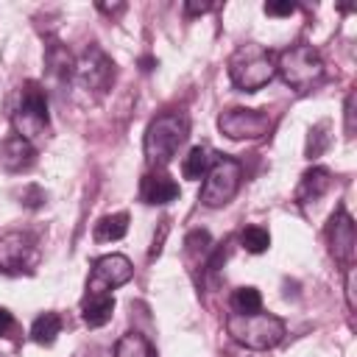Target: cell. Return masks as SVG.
Listing matches in <instances>:
<instances>
[{"label": "cell", "instance_id": "obj_1", "mask_svg": "<svg viewBox=\"0 0 357 357\" xmlns=\"http://www.w3.org/2000/svg\"><path fill=\"white\" fill-rule=\"evenodd\" d=\"M187 137H190V120L181 112H165L153 117L151 126L145 128V142H142L148 165L165 167L176 156V151L187 142Z\"/></svg>", "mask_w": 357, "mask_h": 357}, {"label": "cell", "instance_id": "obj_2", "mask_svg": "<svg viewBox=\"0 0 357 357\" xmlns=\"http://www.w3.org/2000/svg\"><path fill=\"white\" fill-rule=\"evenodd\" d=\"M226 332L234 343L254 349V351H265V349H273L276 343H282L287 326L279 315L259 310V312H248V315L231 312L226 318Z\"/></svg>", "mask_w": 357, "mask_h": 357}, {"label": "cell", "instance_id": "obj_3", "mask_svg": "<svg viewBox=\"0 0 357 357\" xmlns=\"http://www.w3.org/2000/svg\"><path fill=\"white\" fill-rule=\"evenodd\" d=\"M273 75H276V56L262 45L248 42L229 56V78L243 92L262 89Z\"/></svg>", "mask_w": 357, "mask_h": 357}, {"label": "cell", "instance_id": "obj_4", "mask_svg": "<svg viewBox=\"0 0 357 357\" xmlns=\"http://www.w3.org/2000/svg\"><path fill=\"white\" fill-rule=\"evenodd\" d=\"M276 73L282 75V81L296 89V92H307L312 89L321 78H324V59L312 45H290L276 56Z\"/></svg>", "mask_w": 357, "mask_h": 357}, {"label": "cell", "instance_id": "obj_5", "mask_svg": "<svg viewBox=\"0 0 357 357\" xmlns=\"http://www.w3.org/2000/svg\"><path fill=\"white\" fill-rule=\"evenodd\" d=\"M11 120H14V128H17L14 134L25 137L31 145L47 134V126H50L47 95H45L39 81H25L20 86V103L11 114Z\"/></svg>", "mask_w": 357, "mask_h": 357}, {"label": "cell", "instance_id": "obj_6", "mask_svg": "<svg viewBox=\"0 0 357 357\" xmlns=\"http://www.w3.org/2000/svg\"><path fill=\"white\" fill-rule=\"evenodd\" d=\"M240 178H243V165L234 156H226V153L212 156V165L204 173V184H201V195H198L201 204L209 209L226 206L237 195Z\"/></svg>", "mask_w": 357, "mask_h": 357}, {"label": "cell", "instance_id": "obj_7", "mask_svg": "<svg viewBox=\"0 0 357 357\" xmlns=\"http://www.w3.org/2000/svg\"><path fill=\"white\" fill-rule=\"evenodd\" d=\"M39 262L36 237L28 231H6L0 237V271L3 273H31Z\"/></svg>", "mask_w": 357, "mask_h": 357}, {"label": "cell", "instance_id": "obj_8", "mask_svg": "<svg viewBox=\"0 0 357 357\" xmlns=\"http://www.w3.org/2000/svg\"><path fill=\"white\" fill-rule=\"evenodd\" d=\"M218 128L229 139H259L271 131V117L259 109L231 106L218 114Z\"/></svg>", "mask_w": 357, "mask_h": 357}, {"label": "cell", "instance_id": "obj_9", "mask_svg": "<svg viewBox=\"0 0 357 357\" xmlns=\"http://www.w3.org/2000/svg\"><path fill=\"white\" fill-rule=\"evenodd\" d=\"M73 75L86 92H106L114 81V61L98 45H89L84 50V56L75 61Z\"/></svg>", "mask_w": 357, "mask_h": 357}, {"label": "cell", "instance_id": "obj_10", "mask_svg": "<svg viewBox=\"0 0 357 357\" xmlns=\"http://www.w3.org/2000/svg\"><path fill=\"white\" fill-rule=\"evenodd\" d=\"M131 276H134V265L126 254H106L92 262L86 293H112L114 287L126 284Z\"/></svg>", "mask_w": 357, "mask_h": 357}, {"label": "cell", "instance_id": "obj_11", "mask_svg": "<svg viewBox=\"0 0 357 357\" xmlns=\"http://www.w3.org/2000/svg\"><path fill=\"white\" fill-rule=\"evenodd\" d=\"M324 234H326V245H329V254L335 257V262H340L343 268L354 265L357 231H354V220H351V215H349L343 206L329 218Z\"/></svg>", "mask_w": 357, "mask_h": 357}, {"label": "cell", "instance_id": "obj_12", "mask_svg": "<svg viewBox=\"0 0 357 357\" xmlns=\"http://www.w3.org/2000/svg\"><path fill=\"white\" fill-rule=\"evenodd\" d=\"M139 198L151 206H162L178 198V184L165 173V167H151L139 181Z\"/></svg>", "mask_w": 357, "mask_h": 357}, {"label": "cell", "instance_id": "obj_13", "mask_svg": "<svg viewBox=\"0 0 357 357\" xmlns=\"http://www.w3.org/2000/svg\"><path fill=\"white\" fill-rule=\"evenodd\" d=\"M33 162H36V148H33L25 137L8 134V137L0 142V165H3L8 173H22V170H28Z\"/></svg>", "mask_w": 357, "mask_h": 357}, {"label": "cell", "instance_id": "obj_14", "mask_svg": "<svg viewBox=\"0 0 357 357\" xmlns=\"http://www.w3.org/2000/svg\"><path fill=\"white\" fill-rule=\"evenodd\" d=\"M112 312H114V296L112 293H86L81 301V318L92 329L109 324Z\"/></svg>", "mask_w": 357, "mask_h": 357}, {"label": "cell", "instance_id": "obj_15", "mask_svg": "<svg viewBox=\"0 0 357 357\" xmlns=\"http://www.w3.org/2000/svg\"><path fill=\"white\" fill-rule=\"evenodd\" d=\"M332 187V173L326 167H310L298 187H296V204H310V201H318L321 195H326Z\"/></svg>", "mask_w": 357, "mask_h": 357}, {"label": "cell", "instance_id": "obj_16", "mask_svg": "<svg viewBox=\"0 0 357 357\" xmlns=\"http://www.w3.org/2000/svg\"><path fill=\"white\" fill-rule=\"evenodd\" d=\"M126 231H128V212H112L95 223L92 237L98 243H114V240H123Z\"/></svg>", "mask_w": 357, "mask_h": 357}, {"label": "cell", "instance_id": "obj_17", "mask_svg": "<svg viewBox=\"0 0 357 357\" xmlns=\"http://www.w3.org/2000/svg\"><path fill=\"white\" fill-rule=\"evenodd\" d=\"M59 332H61V315L59 312H42L31 324V340L39 346H53Z\"/></svg>", "mask_w": 357, "mask_h": 357}, {"label": "cell", "instance_id": "obj_18", "mask_svg": "<svg viewBox=\"0 0 357 357\" xmlns=\"http://www.w3.org/2000/svg\"><path fill=\"white\" fill-rule=\"evenodd\" d=\"M114 357H153V346L142 332H126L114 343Z\"/></svg>", "mask_w": 357, "mask_h": 357}, {"label": "cell", "instance_id": "obj_19", "mask_svg": "<svg viewBox=\"0 0 357 357\" xmlns=\"http://www.w3.org/2000/svg\"><path fill=\"white\" fill-rule=\"evenodd\" d=\"M209 165H212V153H209V148L195 145V148L184 156V162H181V173H184V178L195 181V178H204V173L209 170Z\"/></svg>", "mask_w": 357, "mask_h": 357}, {"label": "cell", "instance_id": "obj_20", "mask_svg": "<svg viewBox=\"0 0 357 357\" xmlns=\"http://www.w3.org/2000/svg\"><path fill=\"white\" fill-rule=\"evenodd\" d=\"M47 67H50V73L56 75V78H61V81H67V78H73V73H75V61H73V56H70V50L67 47H61V45H50V50H47Z\"/></svg>", "mask_w": 357, "mask_h": 357}, {"label": "cell", "instance_id": "obj_21", "mask_svg": "<svg viewBox=\"0 0 357 357\" xmlns=\"http://www.w3.org/2000/svg\"><path fill=\"white\" fill-rule=\"evenodd\" d=\"M231 304V312H240V315H248V312H259L262 310V296L257 287H237L229 298Z\"/></svg>", "mask_w": 357, "mask_h": 357}, {"label": "cell", "instance_id": "obj_22", "mask_svg": "<svg viewBox=\"0 0 357 357\" xmlns=\"http://www.w3.org/2000/svg\"><path fill=\"white\" fill-rule=\"evenodd\" d=\"M240 245H243L248 254H262V251H268V245H271V234H268V229H262V226H245V229L240 231Z\"/></svg>", "mask_w": 357, "mask_h": 357}, {"label": "cell", "instance_id": "obj_23", "mask_svg": "<svg viewBox=\"0 0 357 357\" xmlns=\"http://www.w3.org/2000/svg\"><path fill=\"white\" fill-rule=\"evenodd\" d=\"M329 123H315L312 128H310V134H307V159H318L326 148H329Z\"/></svg>", "mask_w": 357, "mask_h": 357}, {"label": "cell", "instance_id": "obj_24", "mask_svg": "<svg viewBox=\"0 0 357 357\" xmlns=\"http://www.w3.org/2000/svg\"><path fill=\"white\" fill-rule=\"evenodd\" d=\"M209 243H212V237H209V231H204V229H195V231L187 234V251H201V254H206V251H209Z\"/></svg>", "mask_w": 357, "mask_h": 357}, {"label": "cell", "instance_id": "obj_25", "mask_svg": "<svg viewBox=\"0 0 357 357\" xmlns=\"http://www.w3.org/2000/svg\"><path fill=\"white\" fill-rule=\"evenodd\" d=\"M20 198H22V204H25V206L36 209V206H42V204H45V198H47V195H45V190H42V187L28 184V187L22 190V195H20Z\"/></svg>", "mask_w": 357, "mask_h": 357}, {"label": "cell", "instance_id": "obj_26", "mask_svg": "<svg viewBox=\"0 0 357 357\" xmlns=\"http://www.w3.org/2000/svg\"><path fill=\"white\" fill-rule=\"evenodd\" d=\"M343 290H346V304H349V310H357V298H354V265L346 268V284H343Z\"/></svg>", "mask_w": 357, "mask_h": 357}, {"label": "cell", "instance_id": "obj_27", "mask_svg": "<svg viewBox=\"0 0 357 357\" xmlns=\"http://www.w3.org/2000/svg\"><path fill=\"white\" fill-rule=\"evenodd\" d=\"M296 11V3H265V14L271 17H290Z\"/></svg>", "mask_w": 357, "mask_h": 357}, {"label": "cell", "instance_id": "obj_28", "mask_svg": "<svg viewBox=\"0 0 357 357\" xmlns=\"http://www.w3.org/2000/svg\"><path fill=\"white\" fill-rule=\"evenodd\" d=\"M343 114H346V134L351 137V134H354V92H349V95H346Z\"/></svg>", "mask_w": 357, "mask_h": 357}, {"label": "cell", "instance_id": "obj_29", "mask_svg": "<svg viewBox=\"0 0 357 357\" xmlns=\"http://www.w3.org/2000/svg\"><path fill=\"white\" fill-rule=\"evenodd\" d=\"M184 11H187V17L206 14V11H212V3H192V0H187V3H184Z\"/></svg>", "mask_w": 357, "mask_h": 357}, {"label": "cell", "instance_id": "obj_30", "mask_svg": "<svg viewBox=\"0 0 357 357\" xmlns=\"http://www.w3.org/2000/svg\"><path fill=\"white\" fill-rule=\"evenodd\" d=\"M11 326H14V315H11L6 307H0V337H3V335H8V332H11Z\"/></svg>", "mask_w": 357, "mask_h": 357}, {"label": "cell", "instance_id": "obj_31", "mask_svg": "<svg viewBox=\"0 0 357 357\" xmlns=\"http://www.w3.org/2000/svg\"><path fill=\"white\" fill-rule=\"evenodd\" d=\"M159 229H162V231H159V237H153V245H151V254H148L151 259L162 251V240H165V234H167V220H162V226H159Z\"/></svg>", "mask_w": 357, "mask_h": 357}, {"label": "cell", "instance_id": "obj_32", "mask_svg": "<svg viewBox=\"0 0 357 357\" xmlns=\"http://www.w3.org/2000/svg\"><path fill=\"white\" fill-rule=\"evenodd\" d=\"M98 11H103V14H120V11H126V6L120 3V6H106V3H98Z\"/></svg>", "mask_w": 357, "mask_h": 357}, {"label": "cell", "instance_id": "obj_33", "mask_svg": "<svg viewBox=\"0 0 357 357\" xmlns=\"http://www.w3.org/2000/svg\"><path fill=\"white\" fill-rule=\"evenodd\" d=\"M153 64H156L153 59H142V70H153Z\"/></svg>", "mask_w": 357, "mask_h": 357}, {"label": "cell", "instance_id": "obj_34", "mask_svg": "<svg viewBox=\"0 0 357 357\" xmlns=\"http://www.w3.org/2000/svg\"><path fill=\"white\" fill-rule=\"evenodd\" d=\"M75 357H81V354H75Z\"/></svg>", "mask_w": 357, "mask_h": 357}]
</instances>
